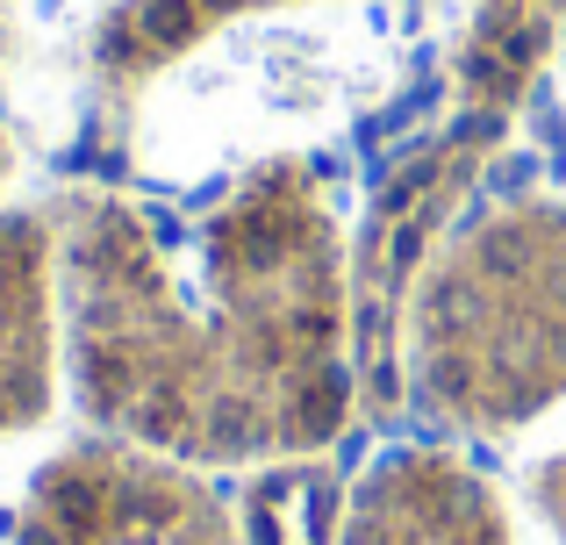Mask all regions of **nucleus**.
Listing matches in <instances>:
<instances>
[{
    "instance_id": "5",
    "label": "nucleus",
    "mask_w": 566,
    "mask_h": 545,
    "mask_svg": "<svg viewBox=\"0 0 566 545\" xmlns=\"http://www.w3.org/2000/svg\"><path fill=\"white\" fill-rule=\"evenodd\" d=\"M337 545H516L495 481L444 446H395L352 481Z\"/></svg>"
},
{
    "instance_id": "8",
    "label": "nucleus",
    "mask_w": 566,
    "mask_h": 545,
    "mask_svg": "<svg viewBox=\"0 0 566 545\" xmlns=\"http://www.w3.org/2000/svg\"><path fill=\"white\" fill-rule=\"evenodd\" d=\"M345 495L352 489L331 467V452L251 467L244 495H237L244 545H337L345 538Z\"/></svg>"
},
{
    "instance_id": "6",
    "label": "nucleus",
    "mask_w": 566,
    "mask_h": 545,
    "mask_svg": "<svg viewBox=\"0 0 566 545\" xmlns=\"http://www.w3.org/2000/svg\"><path fill=\"white\" fill-rule=\"evenodd\" d=\"M57 223L51 209H0V438L29 431L57 402Z\"/></svg>"
},
{
    "instance_id": "10",
    "label": "nucleus",
    "mask_w": 566,
    "mask_h": 545,
    "mask_svg": "<svg viewBox=\"0 0 566 545\" xmlns=\"http://www.w3.org/2000/svg\"><path fill=\"white\" fill-rule=\"evenodd\" d=\"M8 172H14V144H8V123H0V187H8Z\"/></svg>"
},
{
    "instance_id": "3",
    "label": "nucleus",
    "mask_w": 566,
    "mask_h": 545,
    "mask_svg": "<svg viewBox=\"0 0 566 545\" xmlns=\"http://www.w3.org/2000/svg\"><path fill=\"white\" fill-rule=\"evenodd\" d=\"M566 36V0H473L423 129L395 151L352 230V302H359V388L366 417L401 409V316L438 244L467 223L488 166L531 108Z\"/></svg>"
},
{
    "instance_id": "1",
    "label": "nucleus",
    "mask_w": 566,
    "mask_h": 545,
    "mask_svg": "<svg viewBox=\"0 0 566 545\" xmlns=\"http://www.w3.org/2000/svg\"><path fill=\"white\" fill-rule=\"evenodd\" d=\"M72 402L101 438L187 467L337 452L359 423V302L337 187L316 158H259L193 216L123 187H65Z\"/></svg>"
},
{
    "instance_id": "4",
    "label": "nucleus",
    "mask_w": 566,
    "mask_h": 545,
    "mask_svg": "<svg viewBox=\"0 0 566 545\" xmlns=\"http://www.w3.org/2000/svg\"><path fill=\"white\" fill-rule=\"evenodd\" d=\"M14 545H244V524L201 467L94 431L36 467Z\"/></svg>"
},
{
    "instance_id": "7",
    "label": "nucleus",
    "mask_w": 566,
    "mask_h": 545,
    "mask_svg": "<svg viewBox=\"0 0 566 545\" xmlns=\"http://www.w3.org/2000/svg\"><path fill=\"white\" fill-rule=\"evenodd\" d=\"M265 8H302V0H115L94 36V57H86L101 115H129L187 51H201L216 29Z\"/></svg>"
},
{
    "instance_id": "2",
    "label": "nucleus",
    "mask_w": 566,
    "mask_h": 545,
    "mask_svg": "<svg viewBox=\"0 0 566 545\" xmlns=\"http://www.w3.org/2000/svg\"><path fill=\"white\" fill-rule=\"evenodd\" d=\"M566 402V201L467 209L401 316V409L444 438H510Z\"/></svg>"
},
{
    "instance_id": "9",
    "label": "nucleus",
    "mask_w": 566,
    "mask_h": 545,
    "mask_svg": "<svg viewBox=\"0 0 566 545\" xmlns=\"http://www.w3.org/2000/svg\"><path fill=\"white\" fill-rule=\"evenodd\" d=\"M531 510H538V517L553 524V538L566 545V452L531 467Z\"/></svg>"
},
{
    "instance_id": "11",
    "label": "nucleus",
    "mask_w": 566,
    "mask_h": 545,
    "mask_svg": "<svg viewBox=\"0 0 566 545\" xmlns=\"http://www.w3.org/2000/svg\"><path fill=\"white\" fill-rule=\"evenodd\" d=\"M0 8H8V0H0Z\"/></svg>"
}]
</instances>
